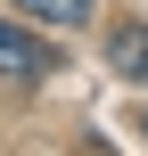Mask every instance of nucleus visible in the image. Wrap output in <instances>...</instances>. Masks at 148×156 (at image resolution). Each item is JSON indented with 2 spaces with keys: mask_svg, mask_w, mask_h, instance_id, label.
I'll use <instances>...</instances> for the list:
<instances>
[{
  "mask_svg": "<svg viewBox=\"0 0 148 156\" xmlns=\"http://www.w3.org/2000/svg\"><path fill=\"white\" fill-rule=\"evenodd\" d=\"M41 74H58V49L25 25H0V90H33Z\"/></svg>",
  "mask_w": 148,
  "mask_h": 156,
  "instance_id": "obj_1",
  "label": "nucleus"
},
{
  "mask_svg": "<svg viewBox=\"0 0 148 156\" xmlns=\"http://www.w3.org/2000/svg\"><path fill=\"white\" fill-rule=\"evenodd\" d=\"M140 132H148V107H140Z\"/></svg>",
  "mask_w": 148,
  "mask_h": 156,
  "instance_id": "obj_4",
  "label": "nucleus"
},
{
  "mask_svg": "<svg viewBox=\"0 0 148 156\" xmlns=\"http://www.w3.org/2000/svg\"><path fill=\"white\" fill-rule=\"evenodd\" d=\"M107 66L124 82H148V25H115L107 33Z\"/></svg>",
  "mask_w": 148,
  "mask_h": 156,
  "instance_id": "obj_2",
  "label": "nucleus"
},
{
  "mask_svg": "<svg viewBox=\"0 0 148 156\" xmlns=\"http://www.w3.org/2000/svg\"><path fill=\"white\" fill-rule=\"evenodd\" d=\"M25 16H41V25H82L91 16V0H16Z\"/></svg>",
  "mask_w": 148,
  "mask_h": 156,
  "instance_id": "obj_3",
  "label": "nucleus"
}]
</instances>
